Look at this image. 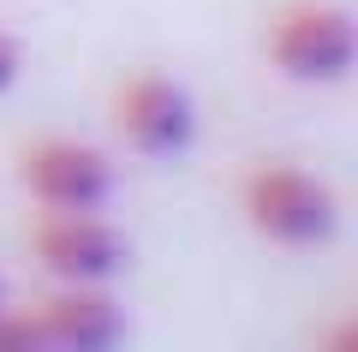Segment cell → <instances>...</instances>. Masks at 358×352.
<instances>
[{
  "label": "cell",
  "mask_w": 358,
  "mask_h": 352,
  "mask_svg": "<svg viewBox=\"0 0 358 352\" xmlns=\"http://www.w3.org/2000/svg\"><path fill=\"white\" fill-rule=\"evenodd\" d=\"M322 346H334V352H358V316H346V323H334L329 335H322Z\"/></svg>",
  "instance_id": "cell-8"
},
{
  "label": "cell",
  "mask_w": 358,
  "mask_h": 352,
  "mask_svg": "<svg viewBox=\"0 0 358 352\" xmlns=\"http://www.w3.org/2000/svg\"><path fill=\"white\" fill-rule=\"evenodd\" d=\"M30 257L42 263L48 281H84L108 287L126 269V233L102 209H36L30 221Z\"/></svg>",
  "instance_id": "cell-3"
},
{
  "label": "cell",
  "mask_w": 358,
  "mask_h": 352,
  "mask_svg": "<svg viewBox=\"0 0 358 352\" xmlns=\"http://www.w3.org/2000/svg\"><path fill=\"white\" fill-rule=\"evenodd\" d=\"M18 72H24V42L13 30H0V96L18 84Z\"/></svg>",
  "instance_id": "cell-7"
},
{
  "label": "cell",
  "mask_w": 358,
  "mask_h": 352,
  "mask_svg": "<svg viewBox=\"0 0 358 352\" xmlns=\"http://www.w3.org/2000/svg\"><path fill=\"white\" fill-rule=\"evenodd\" d=\"M0 311H6V281H0Z\"/></svg>",
  "instance_id": "cell-9"
},
{
  "label": "cell",
  "mask_w": 358,
  "mask_h": 352,
  "mask_svg": "<svg viewBox=\"0 0 358 352\" xmlns=\"http://www.w3.org/2000/svg\"><path fill=\"white\" fill-rule=\"evenodd\" d=\"M36 352H114L126 340V316L108 299V287L84 281H54V293L24 304Z\"/></svg>",
  "instance_id": "cell-6"
},
{
  "label": "cell",
  "mask_w": 358,
  "mask_h": 352,
  "mask_svg": "<svg viewBox=\"0 0 358 352\" xmlns=\"http://www.w3.org/2000/svg\"><path fill=\"white\" fill-rule=\"evenodd\" d=\"M114 132L126 138V150L150 162H173L197 143V101L167 72H131L114 90Z\"/></svg>",
  "instance_id": "cell-5"
},
{
  "label": "cell",
  "mask_w": 358,
  "mask_h": 352,
  "mask_svg": "<svg viewBox=\"0 0 358 352\" xmlns=\"http://www.w3.org/2000/svg\"><path fill=\"white\" fill-rule=\"evenodd\" d=\"M263 54L293 84H341L358 72V18L334 0H293L268 18Z\"/></svg>",
  "instance_id": "cell-2"
},
{
  "label": "cell",
  "mask_w": 358,
  "mask_h": 352,
  "mask_svg": "<svg viewBox=\"0 0 358 352\" xmlns=\"http://www.w3.org/2000/svg\"><path fill=\"white\" fill-rule=\"evenodd\" d=\"M18 185L36 209H108L114 162L84 138H30L18 150Z\"/></svg>",
  "instance_id": "cell-4"
},
{
  "label": "cell",
  "mask_w": 358,
  "mask_h": 352,
  "mask_svg": "<svg viewBox=\"0 0 358 352\" xmlns=\"http://www.w3.org/2000/svg\"><path fill=\"white\" fill-rule=\"evenodd\" d=\"M239 209L268 245H293V251L329 245L341 233V197L310 167H293V162L251 167L239 185Z\"/></svg>",
  "instance_id": "cell-1"
}]
</instances>
